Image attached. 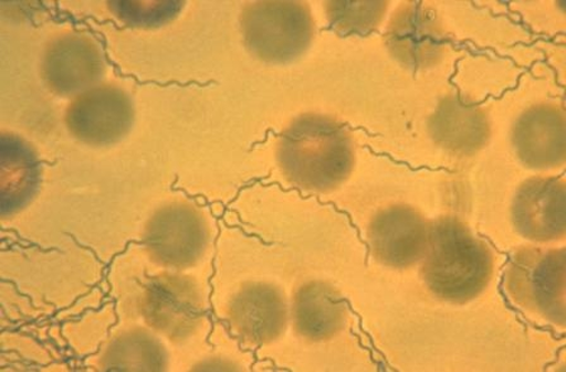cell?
<instances>
[{
  "label": "cell",
  "mask_w": 566,
  "mask_h": 372,
  "mask_svg": "<svg viewBox=\"0 0 566 372\" xmlns=\"http://www.w3.org/2000/svg\"><path fill=\"white\" fill-rule=\"evenodd\" d=\"M247 39L261 56L286 59L296 55L310 38L308 17L292 3L261 4L244 17Z\"/></svg>",
  "instance_id": "6da1fadb"
},
{
  "label": "cell",
  "mask_w": 566,
  "mask_h": 372,
  "mask_svg": "<svg viewBox=\"0 0 566 372\" xmlns=\"http://www.w3.org/2000/svg\"><path fill=\"white\" fill-rule=\"evenodd\" d=\"M132 117L127 97L114 88H96L80 97L69 110V126L91 144H105L124 135Z\"/></svg>",
  "instance_id": "7a4b0ae2"
},
{
  "label": "cell",
  "mask_w": 566,
  "mask_h": 372,
  "mask_svg": "<svg viewBox=\"0 0 566 372\" xmlns=\"http://www.w3.org/2000/svg\"><path fill=\"white\" fill-rule=\"evenodd\" d=\"M428 268L441 288H473L484 277L485 255L471 237L447 228L433 241Z\"/></svg>",
  "instance_id": "3957f363"
},
{
  "label": "cell",
  "mask_w": 566,
  "mask_h": 372,
  "mask_svg": "<svg viewBox=\"0 0 566 372\" xmlns=\"http://www.w3.org/2000/svg\"><path fill=\"white\" fill-rule=\"evenodd\" d=\"M92 46L77 39L60 42L48 61L50 83L60 92L80 91L91 84L99 73V55Z\"/></svg>",
  "instance_id": "277c9868"
},
{
  "label": "cell",
  "mask_w": 566,
  "mask_h": 372,
  "mask_svg": "<svg viewBox=\"0 0 566 372\" xmlns=\"http://www.w3.org/2000/svg\"><path fill=\"white\" fill-rule=\"evenodd\" d=\"M201 230L197 220L188 212L167 215L153 227L150 241L164 259L182 262L191 258L200 246Z\"/></svg>",
  "instance_id": "5b68a950"
},
{
  "label": "cell",
  "mask_w": 566,
  "mask_h": 372,
  "mask_svg": "<svg viewBox=\"0 0 566 372\" xmlns=\"http://www.w3.org/2000/svg\"><path fill=\"white\" fill-rule=\"evenodd\" d=\"M376 3H359L354 4V14L352 12L350 6L348 3H342V6L334 7V14L333 17V23H335L336 26H340L344 31L349 29V26H354V29H359V26L365 25V30L367 26L371 24H376V18L379 17V14L374 15H365L363 13L368 12L369 9L374 8Z\"/></svg>",
  "instance_id": "8992f818"
}]
</instances>
